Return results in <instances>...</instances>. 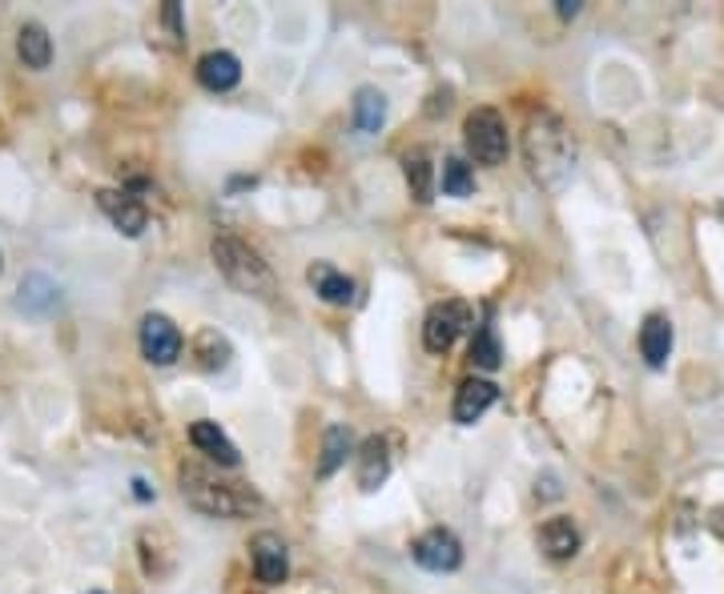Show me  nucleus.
Returning a JSON list of instances; mask_svg holds the SVG:
<instances>
[{
	"instance_id": "f257e3e1",
	"label": "nucleus",
	"mask_w": 724,
	"mask_h": 594,
	"mask_svg": "<svg viewBox=\"0 0 724 594\" xmlns=\"http://www.w3.org/2000/svg\"><path fill=\"white\" fill-rule=\"evenodd\" d=\"M524 153L535 181L547 189H559L576 169V141H571L568 125L559 121L556 113H539V117L527 121Z\"/></svg>"
},
{
	"instance_id": "f03ea898",
	"label": "nucleus",
	"mask_w": 724,
	"mask_h": 594,
	"mask_svg": "<svg viewBox=\"0 0 724 594\" xmlns=\"http://www.w3.org/2000/svg\"><path fill=\"white\" fill-rule=\"evenodd\" d=\"M181 495L193 510L210 518H245L262 510V498H258L254 486L245 482H225V478H213L210 470L201 466H181Z\"/></svg>"
},
{
	"instance_id": "7ed1b4c3",
	"label": "nucleus",
	"mask_w": 724,
	"mask_h": 594,
	"mask_svg": "<svg viewBox=\"0 0 724 594\" xmlns=\"http://www.w3.org/2000/svg\"><path fill=\"white\" fill-rule=\"evenodd\" d=\"M210 254H213V265H218V274H222L234 289H242V294H250V297H274V274H270V265L258 257V250H250L245 242L222 233V237H213Z\"/></svg>"
},
{
	"instance_id": "20e7f679",
	"label": "nucleus",
	"mask_w": 724,
	"mask_h": 594,
	"mask_svg": "<svg viewBox=\"0 0 724 594\" xmlns=\"http://www.w3.org/2000/svg\"><path fill=\"white\" fill-rule=\"evenodd\" d=\"M463 137H468V153L480 166H503L507 161V125L495 109H475L463 121Z\"/></svg>"
},
{
	"instance_id": "39448f33",
	"label": "nucleus",
	"mask_w": 724,
	"mask_h": 594,
	"mask_svg": "<svg viewBox=\"0 0 724 594\" xmlns=\"http://www.w3.org/2000/svg\"><path fill=\"white\" fill-rule=\"evenodd\" d=\"M471 326H475V314L468 301H439L423 321V346L431 353H447Z\"/></svg>"
},
{
	"instance_id": "423d86ee",
	"label": "nucleus",
	"mask_w": 724,
	"mask_h": 594,
	"mask_svg": "<svg viewBox=\"0 0 724 594\" xmlns=\"http://www.w3.org/2000/svg\"><path fill=\"white\" fill-rule=\"evenodd\" d=\"M411 554H415V562H419L423 571H434V574L455 571L459 562H463V547H459L455 534L443 530V527H434V530H427V534H419L415 547H411Z\"/></svg>"
},
{
	"instance_id": "0eeeda50",
	"label": "nucleus",
	"mask_w": 724,
	"mask_h": 594,
	"mask_svg": "<svg viewBox=\"0 0 724 594\" xmlns=\"http://www.w3.org/2000/svg\"><path fill=\"white\" fill-rule=\"evenodd\" d=\"M141 353L154 365H169L181 358V330L166 314H145L141 321Z\"/></svg>"
},
{
	"instance_id": "6e6552de",
	"label": "nucleus",
	"mask_w": 724,
	"mask_h": 594,
	"mask_svg": "<svg viewBox=\"0 0 724 594\" xmlns=\"http://www.w3.org/2000/svg\"><path fill=\"white\" fill-rule=\"evenodd\" d=\"M250 559H254L258 583H266V586L286 583V574H290V554H286V542H282L279 534H270V530H262V534H254V542H250Z\"/></svg>"
},
{
	"instance_id": "1a4fd4ad",
	"label": "nucleus",
	"mask_w": 724,
	"mask_h": 594,
	"mask_svg": "<svg viewBox=\"0 0 724 594\" xmlns=\"http://www.w3.org/2000/svg\"><path fill=\"white\" fill-rule=\"evenodd\" d=\"M97 205L105 210V218H109L113 225L125 233V237H141L145 225H149V213H145V205L137 198H129V193H113V189H101Z\"/></svg>"
},
{
	"instance_id": "9d476101",
	"label": "nucleus",
	"mask_w": 724,
	"mask_h": 594,
	"mask_svg": "<svg viewBox=\"0 0 724 594\" xmlns=\"http://www.w3.org/2000/svg\"><path fill=\"white\" fill-rule=\"evenodd\" d=\"M495 397H500V390H495V382H483V378H468V382L459 385L455 394V406H451V414H455L459 426H471L475 418H483L491 406H495Z\"/></svg>"
},
{
	"instance_id": "9b49d317",
	"label": "nucleus",
	"mask_w": 724,
	"mask_h": 594,
	"mask_svg": "<svg viewBox=\"0 0 724 594\" xmlns=\"http://www.w3.org/2000/svg\"><path fill=\"white\" fill-rule=\"evenodd\" d=\"M535 542H539V551H544L547 559L564 562V559H571V554L579 551V530H576V522H571V518L556 515V518H547L544 527H539Z\"/></svg>"
},
{
	"instance_id": "f8f14e48",
	"label": "nucleus",
	"mask_w": 724,
	"mask_h": 594,
	"mask_svg": "<svg viewBox=\"0 0 724 594\" xmlns=\"http://www.w3.org/2000/svg\"><path fill=\"white\" fill-rule=\"evenodd\" d=\"M198 81L210 88V93H230V88L242 81V65H238L234 53H222V49H218V53H206L198 61Z\"/></svg>"
},
{
	"instance_id": "ddd939ff",
	"label": "nucleus",
	"mask_w": 724,
	"mask_h": 594,
	"mask_svg": "<svg viewBox=\"0 0 724 594\" xmlns=\"http://www.w3.org/2000/svg\"><path fill=\"white\" fill-rule=\"evenodd\" d=\"M190 442L198 446L210 463L218 466H238L242 463V454H238V446L230 438H225L222 429H218V422H193L190 426Z\"/></svg>"
},
{
	"instance_id": "4468645a",
	"label": "nucleus",
	"mask_w": 724,
	"mask_h": 594,
	"mask_svg": "<svg viewBox=\"0 0 724 594\" xmlns=\"http://www.w3.org/2000/svg\"><path fill=\"white\" fill-rule=\"evenodd\" d=\"M640 353H644V362L652 370L669 362L672 353V321L664 314H648V321L640 326Z\"/></svg>"
},
{
	"instance_id": "2eb2a0df",
	"label": "nucleus",
	"mask_w": 724,
	"mask_h": 594,
	"mask_svg": "<svg viewBox=\"0 0 724 594\" xmlns=\"http://www.w3.org/2000/svg\"><path fill=\"white\" fill-rule=\"evenodd\" d=\"M387 474H390L387 442L367 438L363 442V450H358V486H363V490H375V486L387 482Z\"/></svg>"
},
{
	"instance_id": "dca6fc26",
	"label": "nucleus",
	"mask_w": 724,
	"mask_h": 594,
	"mask_svg": "<svg viewBox=\"0 0 724 594\" xmlns=\"http://www.w3.org/2000/svg\"><path fill=\"white\" fill-rule=\"evenodd\" d=\"M311 286H314V294L323 297V301H330V306H346V301L355 297V282L346 274H338L335 265H326V262L311 265Z\"/></svg>"
},
{
	"instance_id": "f3484780",
	"label": "nucleus",
	"mask_w": 724,
	"mask_h": 594,
	"mask_svg": "<svg viewBox=\"0 0 724 594\" xmlns=\"http://www.w3.org/2000/svg\"><path fill=\"white\" fill-rule=\"evenodd\" d=\"M17 53L29 68H49L53 61V36L41 29V24H24L21 36H17Z\"/></svg>"
},
{
	"instance_id": "a211bd4d",
	"label": "nucleus",
	"mask_w": 724,
	"mask_h": 594,
	"mask_svg": "<svg viewBox=\"0 0 724 594\" xmlns=\"http://www.w3.org/2000/svg\"><path fill=\"white\" fill-rule=\"evenodd\" d=\"M387 121V97L379 88H358L355 97V129L358 132H379Z\"/></svg>"
},
{
	"instance_id": "6ab92c4d",
	"label": "nucleus",
	"mask_w": 724,
	"mask_h": 594,
	"mask_svg": "<svg viewBox=\"0 0 724 594\" xmlns=\"http://www.w3.org/2000/svg\"><path fill=\"white\" fill-rule=\"evenodd\" d=\"M402 173H407V185H411V198L419 201V205H431V161H427V153H407V161H402Z\"/></svg>"
},
{
	"instance_id": "aec40b11",
	"label": "nucleus",
	"mask_w": 724,
	"mask_h": 594,
	"mask_svg": "<svg viewBox=\"0 0 724 594\" xmlns=\"http://www.w3.org/2000/svg\"><path fill=\"white\" fill-rule=\"evenodd\" d=\"M346 454H350V429L330 426V429H326V438H323V463H318V474L330 478V474L346 463Z\"/></svg>"
},
{
	"instance_id": "412c9836",
	"label": "nucleus",
	"mask_w": 724,
	"mask_h": 594,
	"mask_svg": "<svg viewBox=\"0 0 724 594\" xmlns=\"http://www.w3.org/2000/svg\"><path fill=\"white\" fill-rule=\"evenodd\" d=\"M500 362H503L500 338H495L491 326H480L475 338H471V365L475 370H500Z\"/></svg>"
},
{
	"instance_id": "4be33fe9",
	"label": "nucleus",
	"mask_w": 724,
	"mask_h": 594,
	"mask_svg": "<svg viewBox=\"0 0 724 594\" xmlns=\"http://www.w3.org/2000/svg\"><path fill=\"white\" fill-rule=\"evenodd\" d=\"M475 189V177H471V166L463 157H447L443 161V193L447 198H468Z\"/></svg>"
},
{
	"instance_id": "5701e85b",
	"label": "nucleus",
	"mask_w": 724,
	"mask_h": 594,
	"mask_svg": "<svg viewBox=\"0 0 724 594\" xmlns=\"http://www.w3.org/2000/svg\"><path fill=\"white\" fill-rule=\"evenodd\" d=\"M198 358H201V365H206V370H222V365L230 362V341H225L222 333L206 330L198 338Z\"/></svg>"
},
{
	"instance_id": "b1692460",
	"label": "nucleus",
	"mask_w": 724,
	"mask_h": 594,
	"mask_svg": "<svg viewBox=\"0 0 724 594\" xmlns=\"http://www.w3.org/2000/svg\"><path fill=\"white\" fill-rule=\"evenodd\" d=\"M166 21L174 24V33L181 36V17H178V4H166Z\"/></svg>"
},
{
	"instance_id": "393cba45",
	"label": "nucleus",
	"mask_w": 724,
	"mask_h": 594,
	"mask_svg": "<svg viewBox=\"0 0 724 594\" xmlns=\"http://www.w3.org/2000/svg\"><path fill=\"white\" fill-rule=\"evenodd\" d=\"M579 12V0H559V17H576Z\"/></svg>"
},
{
	"instance_id": "a878e982",
	"label": "nucleus",
	"mask_w": 724,
	"mask_h": 594,
	"mask_svg": "<svg viewBox=\"0 0 724 594\" xmlns=\"http://www.w3.org/2000/svg\"><path fill=\"white\" fill-rule=\"evenodd\" d=\"M713 527L721 530V539H724V507H721V510H713Z\"/></svg>"
},
{
	"instance_id": "bb28decb",
	"label": "nucleus",
	"mask_w": 724,
	"mask_h": 594,
	"mask_svg": "<svg viewBox=\"0 0 724 594\" xmlns=\"http://www.w3.org/2000/svg\"><path fill=\"white\" fill-rule=\"evenodd\" d=\"M93 594H101V591H93Z\"/></svg>"
}]
</instances>
